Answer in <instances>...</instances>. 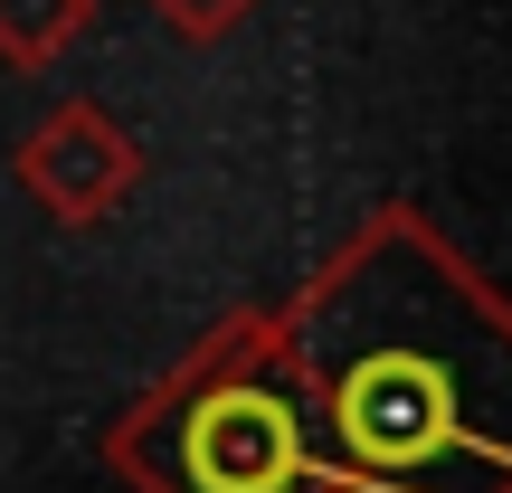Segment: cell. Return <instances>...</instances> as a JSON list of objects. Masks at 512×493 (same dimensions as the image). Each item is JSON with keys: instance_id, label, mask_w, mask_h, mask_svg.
Segmentation results:
<instances>
[{"instance_id": "6da1fadb", "label": "cell", "mask_w": 512, "mask_h": 493, "mask_svg": "<svg viewBox=\"0 0 512 493\" xmlns=\"http://www.w3.org/2000/svg\"><path fill=\"white\" fill-rule=\"evenodd\" d=\"M304 418L275 380H219L181 418V493H304Z\"/></svg>"}, {"instance_id": "7a4b0ae2", "label": "cell", "mask_w": 512, "mask_h": 493, "mask_svg": "<svg viewBox=\"0 0 512 493\" xmlns=\"http://www.w3.org/2000/svg\"><path fill=\"white\" fill-rule=\"evenodd\" d=\"M332 427L370 465H427L456 437V389L427 351H361L332 380Z\"/></svg>"}]
</instances>
